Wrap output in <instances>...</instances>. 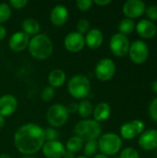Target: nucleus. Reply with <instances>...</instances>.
I'll list each match as a JSON object with an SVG mask.
<instances>
[{"label":"nucleus","instance_id":"f257e3e1","mask_svg":"<svg viewBox=\"0 0 157 158\" xmlns=\"http://www.w3.org/2000/svg\"><path fill=\"white\" fill-rule=\"evenodd\" d=\"M44 143V130L35 123H26L20 126L14 134L15 147L22 155L36 154Z\"/></svg>","mask_w":157,"mask_h":158},{"label":"nucleus","instance_id":"f03ea898","mask_svg":"<svg viewBox=\"0 0 157 158\" xmlns=\"http://www.w3.org/2000/svg\"><path fill=\"white\" fill-rule=\"evenodd\" d=\"M28 48L32 57L38 60H44L52 55L54 45L46 34L38 33L30 39Z\"/></svg>","mask_w":157,"mask_h":158},{"label":"nucleus","instance_id":"7ed1b4c3","mask_svg":"<svg viewBox=\"0 0 157 158\" xmlns=\"http://www.w3.org/2000/svg\"><path fill=\"white\" fill-rule=\"evenodd\" d=\"M74 132L83 141L96 140L102 133V126L94 119H83L76 124Z\"/></svg>","mask_w":157,"mask_h":158},{"label":"nucleus","instance_id":"20e7f679","mask_svg":"<svg viewBox=\"0 0 157 158\" xmlns=\"http://www.w3.org/2000/svg\"><path fill=\"white\" fill-rule=\"evenodd\" d=\"M68 91L75 99L87 97L91 91V81L84 75H75L68 82Z\"/></svg>","mask_w":157,"mask_h":158},{"label":"nucleus","instance_id":"39448f33","mask_svg":"<svg viewBox=\"0 0 157 158\" xmlns=\"http://www.w3.org/2000/svg\"><path fill=\"white\" fill-rule=\"evenodd\" d=\"M97 143H98V149L101 151L103 155L106 156L116 155L117 153L119 152L122 146L121 138L118 134L112 132H108L102 135Z\"/></svg>","mask_w":157,"mask_h":158},{"label":"nucleus","instance_id":"423d86ee","mask_svg":"<svg viewBox=\"0 0 157 158\" xmlns=\"http://www.w3.org/2000/svg\"><path fill=\"white\" fill-rule=\"evenodd\" d=\"M46 119L52 128H60L65 125L68 119V112L67 107L61 104L51 106L46 112Z\"/></svg>","mask_w":157,"mask_h":158},{"label":"nucleus","instance_id":"0eeeda50","mask_svg":"<svg viewBox=\"0 0 157 158\" xmlns=\"http://www.w3.org/2000/svg\"><path fill=\"white\" fill-rule=\"evenodd\" d=\"M116 72L115 62L107 57L99 60L94 69V74L96 78L101 81H106L113 78Z\"/></svg>","mask_w":157,"mask_h":158},{"label":"nucleus","instance_id":"6e6552de","mask_svg":"<svg viewBox=\"0 0 157 158\" xmlns=\"http://www.w3.org/2000/svg\"><path fill=\"white\" fill-rule=\"evenodd\" d=\"M130 41L127 36L121 34V33H115L109 42V47L111 52L116 56H125L129 53L130 49Z\"/></svg>","mask_w":157,"mask_h":158},{"label":"nucleus","instance_id":"1a4fd4ad","mask_svg":"<svg viewBox=\"0 0 157 158\" xmlns=\"http://www.w3.org/2000/svg\"><path fill=\"white\" fill-rule=\"evenodd\" d=\"M130 59L136 63V64H143L144 63L149 56V48L142 40L134 41L130 45L129 49V53Z\"/></svg>","mask_w":157,"mask_h":158},{"label":"nucleus","instance_id":"9d476101","mask_svg":"<svg viewBox=\"0 0 157 158\" xmlns=\"http://www.w3.org/2000/svg\"><path fill=\"white\" fill-rule=\"evenodd\" d=\"M64 46L70 53H79L85 46V38L78 31L69 32L64 39Z\"/></svg>","mask_w":157,"mask_h":158},{"label":"nucleus","instance_id":"9b49d317","mask_svg":"<svg viewBox=\"0 0 157 158\" xmlns=\"http://www.w3.org/2000/svg\"><path fill=\"white\" fill-rule=\"evenodd\" d=\"M144 131V123L142 120L135 119L130 122H127L120 127V134L123 139L131 140L141 135Z\"/></svg>","mask_w":157,"mask_h":158},{"label":"nucleus","instance_id":"f8f14e48","mask_svg":"<svg viewBox=\"0 0 157 158\" xmlns=\"http://www.w3.org/2000/svg\"><path fill=\"white\" fill-rule=\"evenodd\" d=\"M146 6L143 1L142 0H129L123 6V13L128 19H136L143 15L145 12Z\"/></svg>","mask_w":157,"mask_h":158},{"label":"nucleus","instance_id":"ddd939ff","mask_svg":"<svg viewBox=\"0 0 157 158\" xmlns=\"http://www.w3.org/2000/svg\"><path fill=\"white\" fill-rule=\"evenodd\" d=\"M42 152L46 158H63L66 153V148L61 142L56 140L45 142L42 147Z\"/></svg>","mask_w":157,"mask_h":158},{"label":"nucleus","instance_id":"4468645a","mask_svg":"<svg viewBox=\"0 0 157 158\" xmlns=\"http://www.w3.org/2000/svg\"><path fill=\"white\" fill-rule=\"evenodd\" d=\"M30 42V36L23 31H17L13 33L8 41L9 48L14 52H21L28 47Z\"/></svg>","mask_w":157,"mask_h":158},{"label":"nucleus","instance_id":"2eb2a0df","mask_svg":"<svg viewBox=\"0 0 157 158\" xmlns=\"http://www.w3.org/2000/svg\"><path fill=\"white\" fill-rule=\"evenodd\" d=\"M18 107L17 98L9 94H4L0 97V115L2 117H8L12 115Z\"/></svg>","mask_w":157,"mask_h":158},{"label":"nucleus","instance_id":"dca6fc26","mask_svg":"<svg viewBox=\"0 0 157 158\" xmlns=\"http://www.w3.org/2000/svg\"><path fill=\"white\" fill-rule=\"evenodd\" d=\"M139 144L146 151L157 148V130H148L143 131L140 135Z\"/></svg>","mask_w":157,"mask_h":158},{"label":"nucleus","instance_id":"f3484780","mask_svg":"<svg viewBox=\"0 0 157 158\" xmlns=\"http://www.w3.org/2000/svg\"><path fill=\"white\" fill-rule=\"evenodd\" d=\"M68 19V10L64 5H56L50 13V21L55 26L64 25Z\"/></svg>","mask_w":157,"mask_h":158},{"label":"nucleus","instance_id":"a211bd4d","mask_svg":"<svg viewBox=\"0 0 157 158\" xmlns=\"http://www.w3.org/2000/svg\"><path fill=\"white\" fill-rule=\"evenodd\" d=\"M138 34L144 39H152L155 36L157 28L155 24L149 19H142L136 25Z\"/></svg>","mask_w":157,"mask_h":158},{"label":"nucleus","instance_id":"6ab92c4d","mask_svg":"<svg viewBox=\"0 0 157 158\" xmlns=\"http://www.w3.org/2000/svg\"><path fill=\"white\" fill-rule=\"evenodd\" d=\"M85 38V45H87L91 49H97L99 48L104 41V35L103 32L96 28L89 30V31L86 33Z\"/></svg>","mask_w":157,"mask_h":158},{"label":"nucleus","instance_id":"aec40b11","mask_svg":"<svg viewBox=\"0 0 157 158\" xmlns=\"http://www.w3.org/2000/svg\"><path fill=\"white\" fill-rule=\"evenodd\" d=\"M93 118L97 122H102L106 120L110 115H111V106L109 104L105 102H101L99 103L94 108H93Z\"/></svg>","mask_w":157,"mask_h":158},{"label":"nucleus","instance_id":"412c9836","mask_svg":"<svg viewBox=\"0 0 157 158\" xmlns=\"http://www.w3.org/2000/svg\"><path fill=\"white\" fill-rule=\"evenodd\" d=\"M21 29L24 33L27 35H36L41 30V25L38 20L32 18H27L21 22Z\"/></svg>","mask_w":157,"mask_h":158},{"label":"nucleus","instance_id":"4be33fe9","mask_svg":"<svg viewBox=\"0 0 157 158\" xmlns=\"http://www.w3.org/2000/svg\"><path fill=\"white\" fill-rule=\"evenodd\" d=\"M66 79H67L66 73L62 69H53L52 71H50L48 75V82L50 86L53 88L61 87L65 83Z\"/></svg>","mask_w":157,"mask_h":158},{"label":"nucleus","instance_id":"5701e85b","mask_svg":"<svg viewBox=\"0 0 157 158\" xmlns=\"http://www.w3.org/2000/svg\"><path fill=\"white\" fill-rule=\"evenodd\" d=\"M83 145H84V141L81 138L75 135L68 140L65 148L67 151L75 154V153L80 152L83 148Z\"/></svg>","mask_w":157,"mask_h":158},{"label":"nucleus","instance_id":"b1692460","mask_svg":"<svg viewBox=\"0 0 157 158\" xmlns=\"http://www.w3.org/2000/svg\"><path fill=\"white\" fill-rule=\"evenodd\" d=\"M93 107L90 101L88 100H81L78 104V113L83 118H88L93 115Z\"/></svg>","mask_w":157,"mask_h":158},{"label":"nucleus","instance_id":"393cba45","mask_svg":"<svg viewBox=\"0 0 157 158\" xmlns=\"http://www.w3.org/2000/svg\"><path fill=\"white\" fill-rule=\"evenodd\" d=\"M135 29V23L132 19H124L119 22L118 25V31L119 33L123 34V35H127L131 33Z\"/></svg>","mask_w":157,"mask_h":158},{"label":"nucleus","instance_id":"a878e982","mask_svg":"<svg viewBox=\"0 0 157 158\" xmlns=\"http://www.w3.org/2000/svg\"><path fill=\"white\" fill-rule=\"evenodd\" d=\"M98 150V143L96 140L88 141L86 144L84 145V156L86 157H92L96 155V152Z\"/></svg>","mask_w":157,"mask_h":158},{"label":"nucleus","instance_id":"bb28decb","mask_svg":"<svg viewBox=\"0 0 157 158\" xmlns=\"http://www.w3.org/2000/svg\"><path fill=\"white\" fill-rule=\"evenodd\" d=\"M11 6L6 3H0V24L8 20L11 17Z\"/></svg>","mask_w":157,"mask_h":158},{"label":"nucleus","instance_id":"cd10ccee","mask_svg":"<svg viewBox=\"0 0 157 158\" xmlns=\"http://www.w3.org/2000/svg\"><path fill=\"white\" fill-rule=\"evenodd\" d=\"M55 97V89L51 86H46L41 93V98L44 102H49Z\"/></svg>","mask_w":157,"mask_h":158},{"label":"nucleus","instance_id":"c85d7f7f","mask_svg":"<svg viewBox=\"0 0 157 158\" xmlns=\"http://www.w3.org/2000/svg\"><path fill=\"white\" fill-rule=\"evenodd\" d=\"M90 21L86 19H81L78 23H77V30H78V32L83 34L85 32H88L89 30H90Z\"/></svg>","mask_w":157,"mask_h":158},{"label":"nucleus","instance_id":"c756f323","mask_svg":"<svg viewBox=\"0 0 157 158\" xmlns=\"http://www.w3.org/2000/svg\"><path fill=\"white\" fill-rule=\"evenodd\" d=\"M119 158H140V156L139 153L134 148L127 147L121 152Z\"/></svg>","mask_w":157,"mask_h":158},{"label":"nucleus","instance_id":"7c9ffc66","mask_svg":"<svg viewBox=\"0 0 157 158\" xmlns=\"http://www.w3.org/2000/svg\"><path fill=\"white\" fill-rule=\"evenodd\" d=\"M57 137H58V132L56 129L48 128V129L44 130V139L46 142L56 141Z\"/></svg>","mask_w":157,"mask_h":158},{"label":"nucleus","instance_id":"2f4dec72","mask_svg":"<svg viewBox=\"0 0 157 158\" xmlns=\"http://www.w3.org/2000/svg\"><path fill=\"white\" fill-rule=\"evenodd\" d=\"M93 3L92 0H78L76 1V6L81 11H87L92 7Z\"/></svg>","mask_w":157,"mask_h":158},{"label":"nucleus","instance_id":"473e14b6","mask_svg":"<svg viewBox=\"0 0 157 158\" xmlns=\"http://www.w3.org/2000/svg\"><path fill=\"white\" fill-rule=\"evenodd\" d=\"M146 16L152 20H156L157 19V6L156 5H151L145 9Z\"/></svg>","mask_w":157,"mask_h":158},{"label":"nucleus","instance_id":"72a5a7b5","mask_svg":"<svg viewBox=\"0 0 157 158\" xmlns=\"http://www.w3.org/2000/svg\"><path fill=\"white\" fill-rule=\"evenodd\" d=\"M149 115H150V118L155 120L157 121V98L154 99L151 104H150V106H149Z\"/></svg>","mask_w":157,"mask_h":158},{"label":"nucleus","instance_id":"f704fd0d","mask_svg":"<svg viewBox=\"0 0 157 158\" xmlns=\"http://www.w3.org/2000/svg\"><path fill=\"white\" fill-rule=\"evenodd\" d=\"M27 4H28L27 0H10L8 2V5L15 9H21L25 7Z\"/></svg>","mask_w":157,"mask_h":158},{"label":"nucleus","instance_id":"c9c22d12","mask_svg":"<svg viewBox=\"0 0 157 158\" xmlns=\"http://www.w3.org/2000/svg\"><path fill=\"white\" fill-rule=\"evenodd\" d=\"M66 107H67V110H68V114H69V113L74 114V113L78 112V104H77V103L72 102V103H70V104H69L68 106H66Z\"/></svg>","mask_w":157,"mask_h":158},{"label":"nucleus","instance_id":"e433bc0d","mask_svg":"<svg viewBox=\"0 0 157 158\" xmlns=\"http://www.w3.org/2000/svg\"><path fill=\"white\" fill-rule=\"evenodd\" d=\"M93 2L94 4L98 5V6H103L109 5V4L111 3V0H94V1H93Z\"/></svg>","mask_w":157,"mask_h":158},{"label":"nucleus","instance_id":"4c0bfd02","mask_svg":"<svg viewBox=\"0 0 157 158\" xmlns=\"http://www.w3.org/2000/svg\"><path fill=\"white\" fill-rule=\"evenodd\" d=\"M6 36V30L2 24H0V41L4 40Z\"/></svg>","mask_w":157,"mask_h":158},{"label":"nucleus","instance_id":"58836bf2","mask_svg":"<svg viewBox=\"0 0 157 158\" xmlns=\"http://www.w3.org/2000/svg\"><path fill=\"white\" fill-rule=\"evenodd\" d=\"M63 158H75V156H74V154H73V153L68 152V151H67V150H66V153L64 154Z\"/></svg>","mask_w":157,"mask_h":158},{"label":"nucleus","instance_id":"ea45409f","mask_svg":"<svg viewBox=\"0 0 157 158\" xmlns=\"http://www.w3.org/2000/svg\"><path fill=\"white\" fill-rule=\"evenodd\" d=\"M5 123H6L5 118H4V117H2V116L0 115V130L5 126Z\"/></svg>","mask_w":157,"mask_h":158},{"label":"nucleus","instance_id":"a19ab883","mask_svg":"<svg viewBox=\"0 0 157 158\" xmlns=\"http://www.w3.org/2000/svg\"><path fill=\"white\" fill-rule=\"evenodd\" d=\"M152 89H153V91H154L155 93H156L157 94V80L155 81H154V83L152 84Z\"/></svg>","mask_w":157,"mask_h":158},{"label":"nucleus","instance_id":"79ce46f5","mask_svg":"<svg viewBox=\"0 0 157 158\" xmlns=\"http://www.w3.org/2000/svg\"><path fill=\"white\" fill-rule=\"evenodd\" d=\"M93 158H109V157H108V156H105V155H103V154H99V155H95Z\"/></svg>","mask_w":157,"mask_h":158},{"label":"nucleus","instance_id":"37998d69","mask_svg":"<svg viewBox=\"0 0 157 158\" xmlns=\"http://www.w3.org/2000/svg\"><path fill=\"white\" fill-rule=\"evenodd\" d=\"M0 158H11V156L8 154H1L0 155Z\"/></svg>","mask_w":157,"mask_h":158},{"label":"nucleus","instance_id":"c03bdc74","mask_svg":"<svg viewBox=\"0 0 157 158\" xmlns=\"http://www.w3.org/2000/svg\"><path fill=\"white\" fill-rule=\"evenodd\" d=\"M75 158H88V157H86V156H75Z\"/></svg>","mask_w":157,"mask_h":158},{"label":"nucleus","instance_id":"a18cd8bd","mask_svg":"<svg viewBox=\"0 0 157 158\" xmlns=\"http://www.w3.org/2000/svg\"><path fill=\"white\" fill-rule=\"evenodd\" d=\"M21 158H36V157H33V156H23V157Z\"/></svg>","mask_w":157,"mask_h":158}]
</instances>
